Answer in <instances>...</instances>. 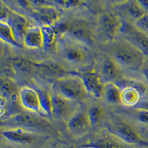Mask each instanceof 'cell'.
Segmentation results:
<instances>
[{
  "label": "cell",
  "mask_w": 148,
  "mask_h": 148,
  "mask_svg": "<svg viewBox=\"0 0 148 148\" xmlns=\"http://www.w3.org/2000/svg\"><path fill=\"white\" fill-rule=\"evenodd\" d=\"M44 115H53V103L51 94L47 92H39Z\"/></svg>",
  "instance_id": "83f0119b"
},
{
  "label": "cell",
  "mask_w": 148,
  "mask_h": 148,
  "mask_svg": "<svg viewBox=\"0 0 148 148\" xmlns=\"http://www.w3.org/2000/svg\"><path fill=\"white\" fill-rule=\"evenodd\" d=\"M109 56L120 68L134 72L141 71L147 62V56L121 36L112 43Z\"/></svg>",
  "instance_id": "6da1fadb"
},
{
  "label": "cell",
  "mask_w": 148,
  "mask_h": 148,
  "mask_svg": "<svg viewBox=\"0 0 148 148\" xmlns=\"http://www.w3.org/2000/svg\"><path fill=\"white\" fill-rule=\"evenodd\" d=\"M108 130L124 143L148 146V141L142 138L138 130L119 116H113L109 119Z\"/></svg>",
  "instance_id": "277c9868"
},
{
  "label": "cell",
  "mask_w": 148,
  "mask_h": 148,
  "mask_svg": "<svg viewBox=\"0 0 148 148\" xmlns=\"http://www.w3.org/2000/svg\"><path fill=\"white\" fill-rule=\"evenodd\" d=\"M1 93L2 96L7 100L10 101H18V91L15 83L11 79L6 76L1 77L0 80Z\"/></svg>",
  "instance_id": "ffe728a7"
},
{
  "label": "cell",
  "mask_w": 148,
  "mask_h": 148,
  "mask_svg": "<svg viewBox=\"0 0 148 148\" xmlns=\"http://www.w3.org/2000/svg\"><path fill=\"white\" fill-rule=\"evenodd\" d=\"M59 36L56 50L67 62L75 66H86L90 63L88 46L65 34Z\"/></svg>",
  "instance_id": "3957f363"
},
{
  "label": "cell",
  "mask_w": 148,
  "mask_h": 148,
  "mask_svg": "<svg viewBox=\"0 0 148 148\" xmlns=\"http://www.w3.org/2000/svg\"><path fill=\"white\" fill-rule=\"evenodd\" d=\"M9 121L15 124L19 128L30 132H53L54 127L48 120L40 115L30 113H24L15 115Z\"/></svg>",
  "instance_id": "52a82bcc"
},
{
  "label": "cell",
  "mask_w": 148,
  "mask_h": 148,
  "mask_svg": "<svg viewBox=\"0 0 148 148\" xmlns=\"http://www.w3.org/2000/svg\"><path fill=\"white\" fill-rule=\"evenodd\" d=\"M32 5L33 16L42 26L54 27L59 20V13L56 8L51 5H45V2H30Z\"/></svg>",
  "instance_id": "30bf717a"
},
{
  "label": "cell",
  "mask_w": 148,
  "mask_h": 148,
  "mask_svg": "<svg viewBox=\"0 0 148 148\" xmlns=\"http://www.w3.org/2000/svg\"><path fill=\"white\" fill-rule=\"evenodd\" d=\"M123 20L119 16L110 11H103L96 19V36L106 42H112L121 34Z\"/></svg>",
  "instance_id": "5b68a950"
},
{
  "label": "cell",
  "mask_w": 148,
  "mask_h": 148,
  "mask_svg": "<svg viewBox=\"0 0 148 148\" xmlns=\"http://www.w3.org/2000/svg\"><path fill=\"white\" fill-rule=\"evenodd\" d=\"M140 5H141L142 8L148 14V0H142V1H138Z\"/></svg>",
  "instance_id": "d6a6232c"
},
{
  "label": "cell",
  "mask_w": 148,
  "mask_h": 148,
  "mask_svg": "<svg viewBox=\"0 0 148 148\" xmlns=\"http://www.w3.org/2000/svg\"><path fill=\"white\" fill-rule=\"evenodd\" d=\"M140 99L141 95L136 88L127 86L121 89V102L125 106H136L140 101Z\"/></svg>",
  "instance_id": "603a6c76"
},
{
  "label": "cell",
  "mask_w": 148,
  "mask_h": 148,
  "mask_svg": "<svg viewBox=\"0 0 148 148\" xmlns=\"http://www.w3.org/2000/svg\"><path fill=\"white\" fill-rule=\"evenodd\" d=\"M57 35L65 34L85 45H92L96 40V29L82 17H73L53 27Z\"/></svg>",
  "instance_id": "7a4b0ae2"
},
{
  "label": "cell",
  "mask_w": 148,
  "mask_h": 148,
  "mask_svg": "<svg viewBox=\"0 0 148 148\" xmlns=\"http://www.w3.org/2000/svg\"><path fill=\"white\" fill-rule=\"evenodd\" d=\"M53 103V115L67 123L73 116L80 109L77 101L63 97L53 92L51 94Z\"/></svg>",
  "instance_id": "ba28073f"
},
{
  "label": "cell",
  "mask_w": 148,
  "mask_h": 148,
  "mask_svg": "<svg viewBox=\"0 0 148 148\" xmlns=\"http://www.w3.org/2000/svg\"><path fill=\"white\" fill-rule=\"evenodd\" d=\"M11 64L14 67V70H18V71L22 73H31L36 66V64L29 62L27 59L19 57L13 59Z\"/></svg>",
  "instance_id": "4316f807"
},
{
  "label": "cell",
  "mask_w": 148,
  "mask_h": 148,
  "mask_svg": "<svg viewBox=\"0 0 148 148\" xmlns=\"http://www.w3.org/2000/svg\"><path fill=\"white\" fill-rule=\"evenodd\" d=\"M0 36L3 42L10 45L18 47H22V45L17 39L14 29L7 21L0 22Z\"/></svg>",
  "instance_id": "7402d4cb"
},
{
  "label": "cell",
  "mask_w": 148,
  "mask_h": 148,
  "mask_svg": "<svg viewBox=\"0 0 148 148\" xmlns=\"http://www.w3.org/2000/svg\"><path fill=\"white\" fill-rule=\"evenodd\" d=\"M138 108H139V109H143V110H148V100L143 101V102L141 103V104H140Z\"/></svg>",
  "instance_id": "836d02e7"
},
{
  "label": "cell",
  "mask_w": 148,
  "mask_h": 148,
  "mask_svg": "<svg viewBox=\"0 0 148 148\" xmlns=\"http://www.w3.org/2000/svg\"><path fill=\"white\" fill-rule=\"evenodd\" d=\"M124 142L119 139L108 130L95 135L88 143L82 145L84 148H126Z\"/></svg>",
  "instance_id": "4fadbf2b"
},
{
  "label": "cell",
  "mask_w": 148,
  "mask_h": 148,
  "mask_svg": "<svg viewBox=\"0 0 148 148\" xmlns=\"http://www.w3.org/2000/svg\"><path fill=\"white\" fill-rule=\"evenodd\" d=\"M7 22H8L14 29L18 41L23 39V37L30 26L28 25L27 18L23 15L18 14L16 12L10 11L9 17Z\"/></svg>",
  "instance_id": "ac0fdd59"
},
{
  "label": "cell",
  "mask_w": 148,
  "mask_h": 148,
  "mask_svg": "<svg viewBox=\"0 0 148 148\" xmlns=\"http://www.w3.org/2000/svg\"><path fill=\"white\" fill-rule=\"evenodd\" d=\"M133 24L137 28L148 36V14Z\"/></svg>",
  "instance_id": "f546056e"
},
{
  "label": "cell",
  "mask_w": 148,
  "mask_h": 148,
  "mask_svg": "<svg viewBox=\"0 0 148 148\" xmlns=\"http://www.w3.org/2000/svg\"><path fill=\"white\" fill-rule=\"evenodd\" d=\"M23 45L29 49L44 48V34L42 27L30 26L22 39Z\"/></svg>",
  "instance_id": "2e32d148"
},
{
  "label": "cell",
  "mask_w": 148,
  "mask_h": 148,
  "mask_svg": "<svg viewBox=\"0 0 148 148\" xmlns=\"http://www.w3.org/2000/svg\"><path fill=\"white\" fill-rule=\"evenodd\" d=\"M2 135L4 138L11 142L22 145L34 143L36 140V136L33 132L19 127L2 130Z\"/></svg>",
  "instance_id": "9a60e30c"
},
{
  "label": "cell",
  "mask_w": 148,
  "mask_h": 148,
  "mask_svg": "<svg viewBox=\"0 0 148 148\" xmlns=\"http://www.w3.org/2000/svg\"><path fill=\"white\" fill-rule=\"evenodd\" d=\"M53 92L76 101L82 99L88 94L81 76L73 75H66L56 80Z\"/></svg>",
  "instance_id": "8992f818"
},
{
  "label": "cell",
  "mask_w": 148,
  "mask_h": 148,
  "mask_svg": "<svg viewBox=\"0 0 148 148\" xmlns=\"http://www.w3.org/2000/svg\"><path fill=\"white\" fill-rule=\"evenodd\" d=\"M55 3L57 4L59 6L64 8H73L78 6H80L84 2L82 1H71V0H60V1H56Z\"/></svg>",
  "instance_id": "f1b7e54d"
},
{
  "label": "cell",
  "mask_w": 148,
  "mask_h": 148,
  "mask_svg": "<svg viewBox=\"0 0 148 148\" xmlns=\"http://www.w3.org/2000/svg\"><path fill=\"white\" fill-rule=\"evenodd\" d=\"M141 73L143 75V76L145 77V79H146L147 82H148V62H146L145 66L143 67L142 70H141Z\"/></svg>",
  "instance_id": "1f68e13d"
},
{
  "label": "cell",
  "mask_w": 148,
  "mask_h": 148,
  "mask_svg": "<svg viewBox=\"0 0 148 148\" xmlns=\"http://www.w3.org/2000/svg\"><path fill=\"white\" fill-rule=\"evenodd\" d=\"M88 114L92 128L97 127L104 117V109L101 106L95 104L88 110Z\"/></svg>",
  "instance_id": "484cf974"
},
{
  "label": "cell",
  "mask_w": 148,
  "mask_h": 148,
  "mask_svg": "<svg viewBox=\"0 0 148 148\" xmlns=\"http://www.w3.org/2000/svg\"><path fill=\"white\" fill-rule=\"evenodd\" d=\"M121 37L139 48L146 56H148V36L127 20H123L121 30Z\"/></svg>",
  "instance_id": "8fae6325"
},
{
  "label": "cell",
  "mask_w": 148,
  "mask_h": 148,
  "mask_svg": "<svg viewBox=\"0 0 148 148\" xmlns=\"http://www.w3.org/2000/svg\"><path fill=\"white\" fill-rule=\"evenodd\" d=\"M88 94L96 99L102 98L104 82L100 74L95 71H88L81 76Z\"/></svg>",
  "instance_id": "5bb4252c"
},
{
  "label": "cell",
  "mask_w": 148,
  "mask_h": 148,
  "mask_svg": "<svg viewBox=\"0 0 148 148\" xmlns=\"http://www.w3.org/2000/svg\"><path fill=\"white\" fill-rule=\"evenodd\" d=\"M133 113L138 121L145 125H148V110L136 108Z\"/></svg>",
  "instance_id": "4dcf8cb0"
},
{
  "label": "cell",
  "mask_w": 148,
  "mask_h": 148,
  "mask_svg": "<svg viewBox=\"0 0 148 148\" xmlns=\"http://www.w3.org/2000/svg\"><path fill=\"white\" fill-rule=\"evenodd\" d=\"M123 12L127 18L125 20L134 23L136 21L139 20L143 16H145L147 12L142 8L140 5L138 1H127L124 2Z\"/></svg>",
  "instance_id": "d6986e66"
},
{
  "label": "cell",
  "mask_w": 148,
  "mask_h": 148,
  "mask_svg": "<svg viewBox=\"0 0 148 148\" xmlns=\"http://www.w3.org/2000/svg\"><path fill=\"white\" fill-rule=\"evenodd\" d=\"M18 102L28 113L44 115L39 92L30 86H24L19 89Z\"/></svg>",
  "instance_id": "9c48e42d"
},
{
  "label": "cell",
  "mask_w": 148,
  "mask_h": 148,
  "mask_svg": "<svg viewBox=\"0 0 148 148\" xmlns=\"http://www.w3.org/2000/svg\"><path fill=\"white\" fill-rule=\"evenodd\" d=\"M39 68H40L41 71L44 73L45 75L50 76H59V78H62L63 76H66L65 70L63 68V67L60 64L55 62H45L42 64H36Z\"/></svg>",
  "instance_id": "cb8c5ba5"
},
{
  "label": "cell",
  "mask_w": 148,
  "mask_h": 148,
  "mask_svg": "<svg viewBox=\"0 0 148 148\" xmlns=\"http://www.w3.org/2000/svg\"><path fill=\"white\" fill-rule=\"evenodd\" d=\"M121 89L115 82H106L104 84L102 98L109 104H116L121 102Z\"/></svg>",
  "instance_id": "44dd1931"
},
{
  "label": "cell",
  "mask_w": 148,
  "mask_h": 148,
  "mask_svg": "<svg viewBox=\"0 0 148 148\" xmlns=\"http://www.w3.org/2000/svg\"><path fill=\"white\" fill-rule=\"evenodd\" d=\"M120 74V67L109 55L103 59L101 63L100 76L104 83L114 82Z\"/></svg>",
  "instance_id": "e0dca14e"
},
{
  "label": "cell",
  "mask_w": 148,
  "mask_h": 148,
  "mask_svg": "<svg viewBox=\"0 0 148 148\" xmlns=\"http://www.w3.org/2000/svg\"><path fill=\"white\" fill-rule=\"evenodd\" d=\"M67 129L72 136L76 137L83 136L91 129L90 121L88 111L79 109L66 124Z\"/></svg>",
  "instance_id": "7c38bea8"
},
{
  "label": "cell",
  "mask_w": 148,
  "mask_h": 148,
  "mask_svg": "<svg viewBox=\"0 0 148 148\" xmlns=\"http://www.w3.org/2000/svg\"><path fill=\"white\" fill-rule=\"evenodd\" d=\"M42 27L44 34V47L48 50H56L57 34L54 28L50 26H42Z\"/></svg>",
  "instance_id": "d4e9b609"
}]
</instances>
